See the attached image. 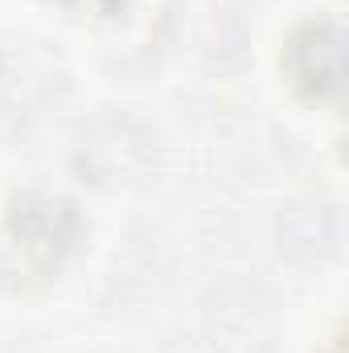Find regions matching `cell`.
<instances>
[{
	"label": "cell",
	"mask_w": 349,
	"mask_h": 353,
	"mask_svg": "<svg viewBox=\"0 0 349 353\" xmlns=\"http://www.w3.org/2000/svg\"><path fill=\"white\" fill-rule=\"evenodd\" d=\"M74 234H79L74 205L62 197H50V193L17 197L8 210V222H4V243L37 275L62 263V255L74 247Z\"/></svg>",
	"instance_id": "6da1fadb"
},
{
	"label": "cell",
	"mask_w": 349,
	"mask_h": 353,
	"mask_svg": "<svg viewBox=\"0 0 349 353\" xmlns=\"http://www.w3.org/2000/svg\"><path fill=\"white\" fill-rule=\"evenodd\" d=\"M74 4H94V8H107V12H111V8L123 4V0H74Z\"/></svg>",
	"instance_id": "3957f363"
},
{
	"label": "cell",
	"mask_w": 349,
	"mask_h": 353,
	"mask_svg": "<svg viewBox=\"0 0 349 353\" xmlns=\"http://www.w3.org/2000/svg\"><path fill=\"white\" fill-rule=\"evenodd\" d=\"M288 74L308 94H337L341 87V29L304 25L288 41Z\"/></svg>",
	"instance_id": "7a4b0ae2"
}]
</instances>
